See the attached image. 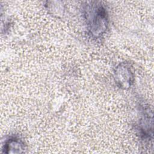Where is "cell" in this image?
Here are the masks:
<instances>
[{"label":"cell","mask_w":154,"mask_h":154,"mask_svg":"<svg viewBox=\"0 0 154 154\" xmlns=\"http://www.w3.org/2000/svg\"><path fill=\"white\" fill-rule=\"evenodd\" d=\"M84 16L88 33L92 38H100L106 32L109 26L108 13L101 2H87L84 7Z\"/></svg>","instance_id":"1"},{"label":"cell","mask_w":154,"mask_h":154,"mask_svg":"<svg viewBox=\"0 0 154 154\" xmlns=\"http://www.w3.org/2000/svg\"><path fill=\"white\" fill-rule=\"evenodd\" d=\"M114 79L120 88L128 90L131 88L134 81V73L131 65L126 62L117 65L114 71Z\"/></svg>","instance_id":"2"},{"label":"cell","mask_w":154,"mask_h":154,"mask_svg":"<svg viewBox=\"0 0 154 154\" xmlns=\"http://www.w3.org/2000/svg\"><path fill=\"white\" fill-rule=\"evenodd\" d=\"M149 110V109H148ZM143 112L138 123V131L140 135L144 140L150 139L152 136V116L150 117L148 111Z\"/></svg>","instance_id":"3"},{"label":"cell","mask_w":154,"mask_h":154,"mask_svg":"<svg viewBox=\"0 0 154 154\" xmlns=\"http://www.w3.org/2000/svg\"><path fill=\"white\" fill-rule=\"evenodd\" d=\"M26 149L25 144L22 140L17 137L8 138L3 146V152L6 153H24Z\"/></svg>","instance_id":"4"}]
</instances>
